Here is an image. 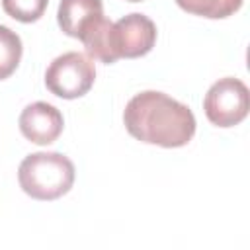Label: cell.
<instances>
[{
  "instance_id": "3957f363",
  "label": "cell",
  "mask_w": 250,
  "mask_h": 250,
  "mask_svg": "<svg viewBox=\"0 0 250 250\" xmlns=\"http://www.w3.org/2000/svg\"><path fill=\"white\" fill-rule=\"evenodd\" d=\"M96 66L94 61L80 51L59 55L45 72V86L51 94L62 100H76L94 86Z\"/></svg>"
},
{
  "instance_id": "8992f818",
  "label": "cell",
  "mask_w": 250,
  "mask_h": 250,
  "mask_svg": "<svg viewBox=\"0 0 250 250\" xmlns=\"http://www.w3.org/2000/svg\"><path fill=\"white\" fill-rule=\"evenodd\" d=\"M62 127H64L62 113L47 102H33L20 115L21 135L35 145L55 143L61 137Z\"/></svg>"
},
{
  "instance_id": "6da1fadb",
  "label": "cell",
  "mask_w": 250,
  "mask_h": 250,
  "mask_svg": "<svg viewBox=\"0 0 250 250\" xmlns=\"http://www.w3.org/2000/svg\"><path fill=\"white\" fill-rule=\"evenodd\" d=\"M123 123L137 141L164 148L186 146L197 125L188 105L156 90L135 94L125 105Z\"/></svg>"
},
{
  "instance_id": "7a4b0ae2",
  "label": "cell",
  "mask_w": 250,
  "mask_h": 250,
  "mask_svg": "<svg viewBox=\"0 0 250 250\" xmlns=\"http://www.w3.org/2000/svg\"><path fill=\"white\" fill-rule=\"evenodd\" d=\"M20 188L33 199L53 201L74 184V164L61 152L27 154L18 168Z\"/></svg>"
},
{
  "instance_id": "5b68a950",
  "label": "cell",
  "mask_w": 250,
  "mask_h": 250,
  "mask_svg": "<svg viewBox=\"0 0 250 250\" xmlns=\"http://www.w3.org/2000/svg\"><path fill=\"white\" fill-rule=\"evenodd\" d=\"M156 43V25L145 14H129L117 20L109 29L111 62L119 59H139L152 51Z\"/></svg>"
},
{
  "instance_id": "277c9868",
  "label": "cell",
  "mask_w": 250,
  "mask_h": 250,
  "mask_svg": "<svg viewBox=\"0 0 250 250\" xmlns=\"http://www.w3.org/2000/svg\"><path fill=\"white\" fill-rule=\"evenodd\" d=\"M250 109V94L242 80L225 76L219 78L205 94L203 111L217 127L238 125Z\"/></svg>"
},
{
  "instance_id": "30bf717a",
  "label": "cell",
  "mask_w": 250,
  "mask_h": 250,
  "mask_svg": "<svg viewBox=\"0 0 250 250\" xmlns=\"http://www.w3.org/2000/svg\"><path fill=\"white\" fill-rule=\"evenodd\" d=\"M47 4L49 0H2L4 12L21 23L37 21L45 14Z\"/></svg>"
},
{
  "instance_id": "9c48e42d",
  "label": "cell",
  "mask_w": 250,
  "mask_h": 250,
  "mask_svg": "<svg viewBox=\"0 0 250 250\" xmlns=\"http://www.w3.org/2000/svg\"><path fill=\"white\" fill-rule=\"evenodd\" d=\"M21 53L23 45L20 35L12 31L8 25H0V80L16 72L21 61Z\"/></svg>"
},
{
  "instance_id": "ba28073f",
  "label": "cell",
  "mask_w": 250,
  "mask_h": 250,
  "mask_svg": "<svg viewBox=\"0 0 250 250\" xmlns=\"http://www.w3.org/2000/svg\"><path fill=\"white\" fill-rule=\"evenodd\" d=\"M244 0H176V4L193 16L209 18V20H221L229 18L234 12L240 10Z\"/></svg>"
},
{
  "instance_id": "52a82bcc",
  "label": "cell",
  "mask_w": 250,
  "mask_h": 250,
  "mask_svg": "<svg viewBox=\"0 0 250 250\" xmlns=\"http://www.w3.org/2000/svg\"><path fill=\"white\" fill-rule=\"evenodd\" d=\"M104 18L102 0H61L57 20L61 29L74 39H82L84 33Z\"/></svg>"
},
{
  "instance_id": "8fae6325",
  "label": "cell",
  "mask_w": 250,
  "mask_h": 250,
  "mask_svg": "<svg viewBox=\"0 0 250 250\" xmlns=\"http://www.w3.org/2000/svg\"><path fill=\"white\" fill-rule=\"evenodd\" d=\"M127 2H143V0H127Z\"/></svg>"
}]
</instances>
